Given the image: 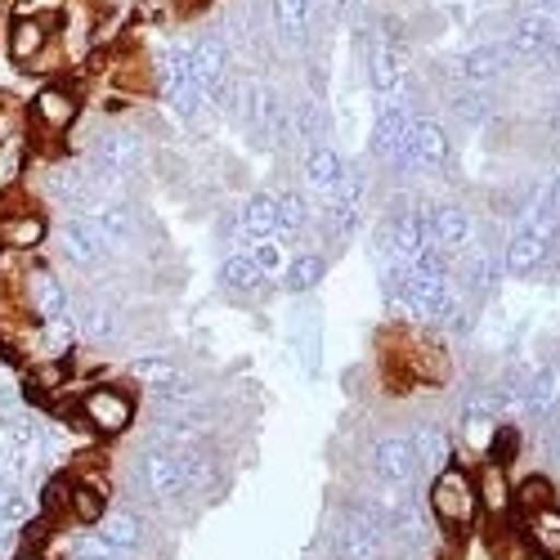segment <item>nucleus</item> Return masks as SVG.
I'll list each match as a JSON object with an SVG mask.
<instances>
[{"label":"nucleus","mask_w":560,"mask_h":560,"mask_svg":"<svg viewBox=\"0 0 560 560\" xmlns=\"http://www.w3.org/2000/svg\"><path fill=\"white\" fill-rule=\"evenodd\" d=\"M427 506H431V521H435L448 538L471 534L476 521H480V502H476V480H471V471H462L457 462H448L444 471H435V476H431V489H427Z\"/></svg>","instance_id":"obj_1"},{"label":"nucleus","mask_w":560,"mask_h":560,"mask_svg":"<svg viewBox=\"0 0 560 560\" xmlns=\"http://www.w3.org/2000/svg\"><path fill=\"white\" fill-rule=\"evenodd\" d=\"M77 417L85 422L90 435H100V440H117L135 427V395L126 386H90L81 399H77Z\"/></svg>","instance_id":"obj_2"},{"label":"nucleus","mask_w":560,"mask_h":560,"mask_svg":"<svg viewBox=\"0 0 560 560\" xmlns=\"http://www.w3.org/2000/svg\"><path fill=\"white\" fill-rule=\"evenodd\" d=\"M81 158L108 166L121 179H135L139 171L149 166V139L139 135L135 126H104V130L90 135V144L81 149Z\"/></svg>","instance_id":"obj_3"},{"label":"nucleus","mask_w":560,"mask_h":560,"mask_svg":"<svg viewBox=\"0 0 560 560\" xmlns=\"http://www.w3.org/2000/svg\"><path fill=\"white\" fill-rule=\"evenodd\" d=\"M368 471L377 485L390 489H412L422 480V462H417V448L408 440V431H386L368 444Z\"/></svg>","instance_id":"obj_4"},{"label":"nucleus","mask_w":560,"mask_h":560,"mask_svg":"<svg viewBox=\"0 0 560 560\" xmlns=\"http://www.w3.org/2000/svg\"><path fill=\"white\" fill-rule=\"evenodd\" d=\"M14 301L23 305L27 318H63V314L72 310L68 283H63V278H59L50 265H45V260H36V256H32V265H27L23 278H19Z\"/></svg>","instance_id":"obj_5"},{"label":"nucleus","mask_w":560,"mask_h":560,"mask_svg":"<svg viewBox=\"0 0 560 560\" xmlns=\"http://www.w3.org/2000/svg\"><path fill=\"white\" fill-rule=\"evenodd\" d=\"M27 121L40 139H63L72 135V126L81 121V95L72 85H59V81H45L32 104H27Z\"/></svg>","instance_id":"obj_6"},{"label":"nucleus","mask_w":560,"mask_h":560,"mask_svg":"<svg viewBox=\"0 0 560 560\" xmlns=\"http://www.w3.org/2000/svg\"><path fill=\"white\" fill-rule=\"evenodd\" d=\"M135 480H139V489H144V498H153V502H179L184 493H189L184 471H179V457L166 444H149L135 457Z\"/></svg>","instance_id":"obj_7"},{"label":"nucleus","mask_w":560,"mask_h":560,"mask_svg":"<svg viewBox=\"0 0 560 560\" xmlns=\"http://www.w3.org/2000/svg\"><path fill=\"white\" fill-rule=\"evenodd\" d=\"M59 247H63V260L77 265L81 273H104L108 260H113L100 224L90 220V215H72V211H68V220L59 224Z\"/></svg>","instance_id":"obj_8"},{"label":"nucleus","mask_w":560,"mask_h":560,"mask_svg":"<svg viewBox=\"0 0 560 560\" xmlns=\"http://www.w3.org/2000/svg\"><path fill=\"white\" fill-rule=\"evenodd\" d=\"M36 457H40V427L19 408L0 427V471H5V480H23L36 466Z\"/></svg>","instance_id":"obj_9"},{"label":"nucleus","mask_w":560,"mask_h":560,"mask_svg":"<svg viewBox=\"0 0 560 560\" xmlns=\"http://www.w3.org/2000/svg\"><path fill=\"white\" fill-rule=\"evenodd\" d=\"M72 323H77V337L90 346H113L121 337V305L108 292H85L72 301Z\"/></svg>","instance_id":"obj_10"},{"label":"nucleus","mask_w":560,"mask_h":560,"mask_svg":"<svg viewBox=\"0 0 560 560\" xmlns=\"http://www.w3.org/2000/svg\"><path fill=\"white\" fill-rule=\"evenodd\" d=\"M516 63H521V59L511 55L506 40H480V45H471V50L457 55L453 81H457V85H493V81H502Z\"/></svg>","instance_id":"obj_11"},{"label":"nucleus","mask_w":560,"mask_h":560,"mask_svg":"<svg viewBox=\"0 0 560 560\" xmlns=\"http://www.w3.org/2000/svg\"><path fill=\"white\" fill-rule=\"evenodd\" d=\"M318 27V0H269V32L283 50H310Z\"/></svg>","instance_id":"obj_12"},{"label":"nucleus","mask_w":560,"mask_h":560,"mask_svg":"<svg viewBox=\"0 0 560 560\" xmlns=\"http://www.w3.org/2000/svg\"><path fill=\"white\" fill-rule=\"evenodd\" d=\"M427 233H431V243L440 252L457 256V252H466L476 243V220L457 202H435V207H427Z\"/></svg>","instance_id":"obj_13"},{"label":"nucleus","mask_w":560,"mask_h":560,"mask_svg":"<svg viewBox=\"0 0 560 560\" xmlns=\"http://www.w3.org/2000/svg\"><path fill=\"white\" fill-rule=\"evenodd\" d=\"M511 45V55L516 59H534L542 45L560 40V10H538L529 5L525 14H516V23H511V32L502 36Z\"/></svg>","instance_id":"obj_14"},{"label":"nucleus","mask_w":560,"mask_h":560,"mask_svg":"<svg viewBox=\"0 0 560 560\" xmlns=\"http://www.w3.org/2000/svg\"><path fill=\"white\" fill-rule=\"evenodd\" d=\"M45 238H50V220H45L40 207H27V202H10L0 211V247L5 252H36Z\"/></svg>","instance_id":"obj_15"},{"label":"nucleus","mask_w":560,"mask_h":560,"mask_svg":"<svg viewBox=\"0 0 560 560\" xmlns=\"http://www.w3.org/2000/svg\"><path fill=\"white\" fill-rule=\"evenodd\" d=\"M412 153H417V166L422 171H431V175H440V171H448L453 166V144H448V130H444V121L440 117H431V113H417L412 117Z\"/></svg>","instance_id":"obj_16"},{"label":"nucleus","mask_w":560,"mask_h":560,"mask_svg":"<svg viewBox=\"0 0 560 560\" xmlns=\"http://www.w3.org/2000/svg\"><path fill=\"white\" fill-rule=\"evenodd\" d=\"M50 40H55L50 19H10V27H5V50H10V63L19 72H27Z\"/></svg>","instance_id":"obj_17"},{"label":"nucleus","mask_w":560,"mask_h":560,"mask_svg":"<svg viewBox=\"0 0 560 560\" xmlns=\"http://www.w3.org/2000/svg\"><path fill=\"white\" fill-rule=\"evenodd\" d=\"M233 72V50H229V40L220 36V27H207L194 36V77L202 90L220 85L224 77Z\"/></svg>","instance_id":"obj_18"},{"label":"nucleus","mask_w":560,"mask_h":560,"mask_svg":"<svg viewBox=\"0 0 560 560\" xmlns=\"http://www.w3.org/2000/svg\"><path fill=\"white\" fill-rule=\"evenodd\" d=\"M547 238L538 229H525V224H516L506 233V243H502V269L511 273V278H525V273H534V269H542L547 265Z\"/></svg>","instance_id":"obj_19"},{"label":"nucleus","mask_w":560,"mask_h":560,"mask_svg":"<svg viewBox=\"0 0 560 560\" xmlns=\"http://www.w3.org/2000/svg\"><path fill=\"white\" fill-rule=\"evenodd\" d=\"M471 480H476L480 516H489V521L506 525V516H511V476H506V466L485 457V466H480V471H476Z\"/></svg>","instance_id":"obj_20"},{"label":"nucleus","mask_w":560,"mask_h":560,"mask_svg":"<svg viewBox=\"0 0 560 560\" xmlns=\"http://www.w3.org/2000/svg\"><path fill=\"white\" fill-rule=\"evenodd\" d=\"M560 412V363H538L529 368V395H525V417L534 422H547V417Z\"/></svg>","instance_id":"obj_21"},{"label":"nucleus","mask_w":560,"mask_h":560,"mask_svg":"<svg viewBox=\"0 0 560 560\" xmlns=\"http://www.w3.org/2000/svg\"><path fill=\"white\" fill-rule=\"evenodd\" d=\"M521 534H525V547H529L534 556L560 560V502L529 511V516L521 521Z\"/></svg>","instance_id":"obj_22"},{"label":"nucleus","mask_w":560,"mask_h":560,"mask_svg":"<svg viewBox=\"0 0 560 560\" xmlns=\"http://www.w3.org/2000/svg\"><path fill=\"white\" fill-rule=\"evenodd\" d=\"M412 448H417V462H422V476H435L453 462V435L440 427V422H417L408 431Z\"/></svg>","instance_id":"obj_23"},{"label":"nucleus","mask_w":560,"mask_h":560,"mask_svg":"<svg viewBox=\"0 0 560 560\" xmlns=\"http://www.w3.org/2000/svg\"><path fill=\"white\" fill-rule=\"evenodd\" d=\"M328 135H332L328 104H323V95H305L292 108V139H296V144H305V149H314V144H328Z\"/></svg>","instance_id":"obj_24"},{"label":"nucleus","mask_w":560,"mask_h":560,"mask_svg":"<svg viewBox=\"0 0 560 560\" xmlns=\"http://www.w3.org/2000/svg\"><path fill=\"white\" fill-rule=\"evenodd\" d=\"M95 534L108 542V547H117L121 556H130V551H139V542H144V521H139V511L135 506H108L104 511V521L95 525Z\"/></svg>","instance_id":"obj_25"},{"label":"nucleus","mask_w":560,"mask_h":560,"mask_svg":"<svg viewBox=\"0 0 560 560\" xmlns=\"http://www.w3.org/2000/svg\"><path fill=\"white\" fill-rule=\"evenodd\" d=\"M346 171V158L332 149V144H314L305 149V184H310V194L314 198H328L337 189V179Z\"/></svg>","instance_id":"obj_26"},{"label":"nucleus","mask_w":560,"mask_h":560,"mask_svg":"<svg viewBox=\"0 0 560 560\" xmlns=\"http://www.w3.org/2000/svg\"><path fill=\"white\" fill-rule=\"evenodd\" d=\"M104 511H108V493H100L95 485H85L77 476H68V511L63 516L81 529H95L104 521Z\"/></svg>","instance_id":"obj_27"},{"label":"nucleus","mask_w":560,"mask_h":560,"mask_svg":"<svg viewBox=\"0 0 560 560\" xmlns=\"http://www.w3.org/2000/svg\"><path fill=\"white\" fill-rule=\"evenodd\" d=\"M238 233L247 243L256 238H278V198L273 194H252L238 211Z\"/></svg>","instance_id":"obj_28"},{"label":"nucleus","mask_w":560,"mask_h":560,"mask_svg":"<svg viewBox=\"0 0 560 560\" xmlns=\"http://www.w3.org/2000/svg\"><path fill=\"white\" fill-rule=\"evenodd\" d=\"M283 288L292 292V296H305V292H314L323 278H328V256L323 252H301V256H288V265H283Z\"/></svg>","instance_id":"obj_29"},{"label":"nucleus","mask_w":560,"mask_h":560,"mask_svg":"<svg viewBox=\"0 0 560 560\" xmlns=\"http://www.w3.org/2000/svg\"><path fill=\"white\" fill-rule=\"evenodd\" d=\"M220 288L233 292V296H252V292L265 288V273L252 265L247 252H233V256L220 260Z\"/></svg>","instance_id":"obj_30"},{"label":"nucleus","mask_w":560,"mask_h":560,"mask_svg":"<svg viewBox=\"0 0 560 560\" xmlns=\"http://www.w3.org/2000/svg\"><path fill=\"white\" fill-rule=\"evenodd\" d=\"M273 198H278V238H301V233H310L314 207H310V198L301 189H283Z\"/></svg>","instance_id":"obj_31"},{"label":"nucleus","mask_w":560,"mask_h":560,"mask_svg":"<svg viewBox=\"0 0 560 560\" xmlns=\"http://www.w3.org/2000/svg\"><path fill=\"white\" fill-rule=\"evenodd\" d=\"M493 90L489 85H462L453 95V117L462 126H489L493 121Z\"/></svg>","instance_id":"obj_32"},{"label":"nucleus","mask_w":560,"mask_h":560,"mask_svg":"<svg viewBox=\"0 0 560 560\" xmlns=\"http://www.w3.org/2000/svg\"><path fill=\"white\" fill-rule=\"evenodd\" d=\"M175 372H179V363H175L171 354H139V359L126 363V377H130L135 386H149V390L166 386Z\"/></svg>","instance_id":"obj_33"},{"label":"nucleus","mask_w":560,"mask_h":560,"mask_svg":"<svg viewBox=\"0 0 560 560\" xmlns=\"http://www.w3.org/2000/svg\"><path fill=\"white\" fill-rule=\"evenodd\" d=\"M551 502H556V485L547 476H525L521 485H511V511H521V516H529L538 506H551Z\"/></svg>","instance_id":"obj_34"},{"label":"nucleus","mask_w":560,"mask_h":560,"mask_svg":"<svg viewBox=\"0 0 560 560\" xmlns=\"http://www.w3.org/2000/svg\"><path fill=\"white\" fill-rule=\"evenodd\" d=\"M23 521H32V502L19 489V480H5L0 485V529H19Z\"/></svg>","instance_id":"obj_35"},{"label":"nucleus","mask_w":560,"mask_h":560,"mask_svg":"<svg viewBox=\"0 0 560 560\" xmlns=\"http://www.w3.org/2000/svg\"><path fill=\"white\" fill-rule=\"evenodd\" d=\"M247 256H252V265L265 273V283H269V278L283 273V265H288L283 238H256V243H247Z\"/></svg>","instance_id":"obj_36"},{"label":"nucleus","mask_w":560,"mask_h":560,"mask_svg":"<svg viewBox=\"0 0 560 560\" xmlns=\"http://www.w3.org/2000/svg\"><path fill=\"white\" fill-rule=\"evenodd\" d=\"M489 462H502V466H511L521 457V431L516 427H498L493 431V440H489V453H485Z\"/></svg>","instance_id":"obj_37"},{"label":"nucleus","mask_w":560,"mask_h":560,"mask_svg":"<svg viewBox=\"0 0 560 560\" xmlns=\"http://www.w3.org/2000/svg\"><path fill=\"white\" fill-rule=\"evenodd\" d=\"M40 511H45V516H55V521L68 511V476L45 480V489H40Z\"/></svg>","instance_id":"obj_38"},{"label":"nucleus","mask_w":560,"mask_h":560,"mask_svg":"<svg viewBox=\"0 0 560 560\" xmlns=\"http://www.w3.org/2000/svg\"><path fill=\"white\" fill-rule=\"evenodd\" d=\"M14 135H23V108H14L10 100H0V144H10Z\"/></svg>","instance_id":"obj_39"},{"label":"nucleus","mask_w":560,"mask_h":560,"mask_svg":"<svg viewBox=\"0 0 560 560\" xmlns=\"http://www.w3.org/2000/svg\"><path fill=\"white\" fill-rule=\"evenodd\" d=\"M19 408H23V395H19V386H14V382H0V412L10 417V412H19Z\"/></svg>","instance_id":"obj_40"},{"label":"nucleus","mask_w":560,"mask_h":560,"mask_svg":"<svg viewBox=\"0 0 560 560\" xmlns=\"http://www.w3.org/2000/svg\"><path fill=\"white\" fill-rule=\"evenodd\" d=\"M529 5H538V10H560V0H529Z\"/></svg>","instance_id":"obj_41"},{"label":"nucleus","mask_w":560,"mask_h":560,"mask_svg":"<svg viewBox=\"0 0 560 560\" xmlns=\"http://www.w3.org/2000/svg\"><path fill=\"white\" fill-rule=\"evenodd\" d=\"M14 560H50L45 551H23V556H14Z\"/></svg>","instance_id":"obj_42"},{"label":"nucleus","mask_w":560,"mask_h":560,"mask_svg":"<svg viewBox=\"0 0 560 560\" xmlns=\"http://www.w3.org/2000/svg\"><path fill=\"white\" fill-rule=\"evenodd\" d=\"M104 5H108V10H117V5H121V0H104Z\"/></svg>","instance_id":"obj_43"}]
</instances>
